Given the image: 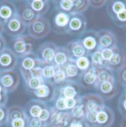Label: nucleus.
<instances>
[{
	"mask_svg": "<svg viewBox=\"0 0 126 127\" xmlns=\"http://www.w3.org/2000/svg\"><path fill=\"white\" fill-rule=\"evenodd\" d=\"M27 34L34 39H41L47 37L51 31V25L44 16H38L35 21L27 25Z\"/></svg>",
	"mask_w": 126,
	"mask_h": 127,
	"instance_id": "nucleus-1",
	"label": "nucleus"
},
{
	"mask_svg": "<svg viewBox=\"0 0 126 127\" xmlns=\"http://www.w3.org/2000/svg\"><path fill=\"white\" fill-rule=\"evenodd\" d=\"M42 65V62L35 53H32L29 55L19 59V70L20 75L24 79V81L30 78L32 72L37 67L41 66Z\"/></svg>",
	"mask_w": 126,
	"mask_h": 127,
	"instance_id": "nucleus-2",
	"label": "nucleus"
},
{
	"mask_svg": "<svg viewBox=\"0 0 126 127\" xmlns=\"http://www.w3.org/2000/svg\"><path fill=\"white\" fill-rule=\"evenodd\" d=\"M31 37L28 34H24L12 38L11 48L19 59L33 53V45Z\"/></svg>",
	"mask_w": 126,
	"mask_h": 127,
	"instance_id": "nucleus-3",
	"label": "nucleus"
},
{
	"mask_svg": "<svg viewBox=\"0 0 126 127\" xmlns=\"http://www.w3.org/2000/svg\"><path fill=\"white\" fill-rule=\"evenodd\" d=\"M87 31V19L83 14L72 13L67 28L66 34L73 36H80Z\"/></svg>",
	"mask_w": 126,
	"mask_h": 127,
	"instance_id": "nucleus-4",
	"label": "nucleus"
},
{
	"mask_svg": "<svg viewBox=\"0 0 126 127\" xmlns=\"http://www.w3.org/2000/svg\"><path fill=\"white\" fill-rule=\"evenodd\" d=\"M21 82L20 73L16 70L1 71L0 74V85L8 93H13Z\"/></svg>",
	"mask_w": 126,
	"mask_h": 127,
	"instance_id": "nucleus-5",
	"label": "nucleus"
},
{
	"mask_svg": "<svg viewBox=\"0 0 126 127\" xmlns=\"http://www.w3.org/2000/svg\"><path fill=\"white\" fill-rule=\"evenodd\" d=\"M27 25L22 19L19 14L12 17L4 25V32L12 38L19 37L25 34Z\"/></svg>",
	"mask_w": 126,
	"mask_h": 127,
	"instance_id": "nucleus-6",
	"label": "nucleus"
},
{
	"mask_svg": "<svg viewBox=\"0 0 126 127\" xmlns=\"http://www.w3.org/2000/svg\"><path fill=\"white\" fill-rule=\"evenodd\" d=\"M56 86L52 81L44 80L39 87L32 92L30 95L33 96L34 98L44 101L45 103H51L54 98L55 93Z\"/></svg>",
	"mask_w": 126,
	"mask_h": 127,
	"instance_id": "nucleus-7",
	"label": "nucleus"
},
{
	"mask_svg": "<svg viewBox=\"0 0 126 127\" xmlns=\"http://www.w3.org/2000/svg\"><path fill=\"white\" fill-rule=\"evenodd\" d=\"M80 103L84 105L86 112H98L105 106V100L97 93H86L80 97Z\"/></svg>",
	"mask_w": 126,
	"mask_h": 127,
	"instance_id": "nucleus-8",
	"label": "nucleus"
},
{
	"mask_svg": "<svg viewBox=\"0 0 126 127\" xmlns=\"http://www.w3.org/2000/svg\"><path fill=\"white\" fill-rule=\"evenodd\" d=\"M95 90L96 93L101 96L104 100H111L119 93V88L116 79L113 81L97 83Z\"/></svg>",
	"mask_w": 126,
	"mask_h": 127,
	"instance_id": "nucleus-9",
	"label": "nucleus"
},
{
	"mask_svg": "<svg viewBox=\"0 0 126 127\" xmlns=\"http://www.w3.org/2000/svg\"><path fill=\"white\" fill-rule=\"evenodd\" d=\"M58 47V45L53 42H44L38 47L35 53L44 64H52Z\"/></svg>",
	"mask_w": 126,
	"mask_h": 127,
	"instance_id": "nucleus-10",
	"label": "nucleus"
},
{
	"mask_svg": "<svg viewBox=\"0 0 126 127\" xmlns=\"http://www.w3.org/2000/svg\"><path fill=\"white\" fill-rule=\"evenodd\" d=\"M55 91L64 98H80L81 86L78 82L66 81L60 86L56 87Z\"/></svg>",
	"mask_w": 126,
	"mask_h": 127,
	"instance_id": "nucleus-11",
	"label": "nucleus"
},
{
	"mask_svg": "<svg viewBox=\"0 0 126 127\" xmlns=\"http://www.w3.org/2000/svg\"><path fill=\"white\" fill-rule=\"evenodd\" d=\"M19 64V58L10 48H4L0 52V69L10 71L16 69Z\"/></svg>",
	"mask_w": 126,
	"mask_h": 127,
	"instance_id": "nucleus-12",
	"label": "nucleus"
},
{
	"mask_svg": "<svg viewBox=\"0 0 126 127\" xmlns=\"http://www.w3.org/2000/svg\"><path fill=\"white\" fill-rule=\"evenodd\" d=\"M50 106V105H49ZM50 118L48 122L53 127H68L72 118L69 111H58L50 106Z\"/></svg>",
	"mask_w": 126,
	"mask_h": 127,
	"instance_id": "nucleus-13",
	"label": "nucleus"
},
{
	"mask_svg": "<svg viewBox=\"0 0 126 127\" xmlns=\"http://www.w3.org/2000/svg\"><path fill=\"white\" fill-rule=\"evenodd\" d=\"M99 50L114 49L117 46V38L111 30L103 28L97 31Z\"/></svg>",
	"mask_w": 126,
	"mask_h": 127,
	"instance_id": "nucleus-14",
	"label": "nucleus"
},
{
	"mask_svg": "<svg viewBox=\"0 0 126 127\" xmlns=\"http://www.w3.org/2000/svg\"><path fill=\"white\" fill-rule=\"evenodd\" d=\"M79 38L80 39L83 47H85L89 55L99 50L97 31L95 30L86 31L80 36Z\"/></svg>",
	"mask_w": 126,
	"mask_h": 127,
	"instance_id": "nucleus-15",
	"label": "nucleus"
},
{
	"mask_svg": "<svg viewBox=\"0 0 126 127\" xmlns=\"http://www.w3.org/2000/svg\"><path fill=\"white\" fill-rule=\"evenodd\" d=\"M126 64V54L124 50L117 46L114 48V53L111 59L105 62V67L111 69L113 72H117Z\"/></svg>",
	"mask_w": 126,
	"mask_h": 127,
	"instance_id": "nucleus-16",
	"label": "nucleus"
},
{
	"mask_svg": "<svg viewBox=\"0 0 126 127\" xmlns=\"http://www.w3.org/2000/svg\"><path fill=\"white\" fill-rule=\"evenodd\" d=\"M70 14L62 11H56L52 17L54 32L58 34H66Z\"/></svg>",
	"mask_w": 126,
	"mask_h": 127,
	"instance_id": "nucleus-17",
	"label": "nucleus"
},
{
	"mask_svg": "<svg viewBox=\"0 0 126 127\" xmlns=\"http://www.w3.org/2000/svg\"><path fill=\"white\" fill-rule=\"evenodd\" d=\"M18 14L16 4L11 1H0V22L4 25Z\"/></svg>",
	"mask_w": 126,
	"mask_h": 127,
	"instance_id": "nucleus-18",
	"label": "nucleus"
},
{
	"mask_svg": "<svg viewBox=\"0 0 126 127\" xmlns=\"http://www.w3.org/2000/svg\"><path fill=\"white\" fill-rule=\"evenodd\" d=\"M114 121V112L107 106L97 113V127H111Z\"/></svg>",
	"mask_w": 126,
	"mask_h": 127,
	"instance_id": "nucleus-19",
	"label": "nucleus"
},
{
	"mask_svg": "<svg viewBox=\"0 0 126 127\" xmlns=\"http://www.w3.org/2000/svg\"><path fill=\"white\" fill-rule=\"evenodd\" d=\"M98 68L92 66L89 69L82 73L79 84L81 87L87 90H95L97 82Z\"/></svg>",
	"mask_w": 126,
	"mask_h": 127,
	"instance_id": "nucleus-20",
	"label": "nucleus"
},
{
	"mask_svg": "<svg viewBox=\"0 0 126 127\" xmlns=\"http://www.w3.org/2000/svg\"><path fill=\"white\" fill-rule=\"evenodd\" d=\"M65 47L68 50L72 61H75L80 57L89 55L79 38L69 41Z\"/></svg>",
	"mask_w": 126,
	"mask_h": 127,
	"instance_id": "nucleus-21",
	"label": "nucleus"
},
{
	"mask_svg": "<svg viewBox=\"0 0 126 127\" xmlns=\"http://www.w3.org/2000/svg\"><path fill=\"white\" fill-rule=\"evenodd\" d=\"M49 106L47 103L32 98L27 102L25 107V112L27 118H38L41 111Z\"/></svg>",
	"mask_w": 126,
	"mask_h": 127,
	"instance_id": "nucleus-22",
	"label": "nucleus"
},
{
	"mask_svg": "<svg viewBox=\"0 0 126 127\" xmlns=\"http://www.w3.org/2000/svg\"><path fill=\"white\" fill-rule=\"evenodd\" d=\"M25 2L38 16L46 15L50 8V2L46 0H32Z\"/></svg>",
	"mask_w": 126,
	"mask_h": 127,
	"instance_id": "nucleus-23",
	"label": "nucleus"
},
{
	"mask_svg": "<svg viewBox=\"0 0 126 127\" xmlns=\"http://www.w3.org/2000/svg\"><path fill=\"white\" fill-rule=\"evenodd\" d=\"M71 61L72 60L66 47L65 46H58L52 64L57 67H63Z\"/></svg>",
	"mask_w": 126,
	"mask_h": 127,
	"instance_id": "nucleus-24",
	"label": "nucleus"
},
{
	"mask_svg": "<svg viewBox=\"0 0 126 127\" xmlns=\"http://www.w3.org/2000/svg\"><path fill=\"white\" fill-rule=\"evenodd\" d=\"M17 8L18 14L27 25L30 24L38 17V16L27 4L25 1L21 4Z\"/></svg>",
	"mask_w": 126,
	"mask_h": 127,
	"instance_id": "nucleus-25",
	"label": "nucleus"
},
{
	"mask_svg": "<svg viewBox=\"0 0 126 127\" xmlns=\"http://www.w3.org/2000/svg\"><path fill=\"white\" fill-rule=\"evenodd\" d=\"M62 68L65 72L66 81H75V82L79 83L80 77L82 75V72L77 67L74 61L69 62Z\"/></svg>",
	"mask_w": 126,
	"mask_h": 127,
	"instance_id": "nucleus-26",
	"label": "nucleus"
},
{
	"mask_svg": "<svg viewBox=\"0 0 126 127\" xmlns=\"http://www.w3.org/2000/svg\"><path fill=\"white\" fill-rule=\"evenodd\" d=\"M18 118H27L25 109L19 105H13L8 108V121Z\"/></svg>",
	"mask_w": 126,
	"mask_h": 127,
	"instance_id": "nucleus-27",
	"label": "nucleus"
},
{
	"mask_svg": "<svg viewBox=\"0 0 126 127\" xmlns=\"http://www.w3.org/2000/svg\"><path fill=\"white\" fill-rule=\"evenodd\" d=\"M53 4L56 11H62L69 14L72 13L73 8V0L53 1Z\"/></svg>",
	"mask_w": 126,
	"mask_h": 127,
	"instance_id": "nucleus-28",
	"label": "nucleus"
},
{
	"mask_svg": "<svg viewBox=\"0 0 126 127\" xmlns=\"http://www.w3.org/2000/svg\"><path fill=\"white\" fill-rule=\"evenodd\" d=\"M44 80V78L40 77H32L27 81H25V87L27 93L30 95L32 92H34L39 87Z\"/></svg>",
	"mask_w": 126,
	"mask_h": 127,
	"instance_id": "nucleus-29",
	"label": "nucleus"
},
{
	"mask_svg": "<svg viewBox=\"0 0 126 127\" xmlns=\"http://www.w3.org/2000/svg\"><path fill=\"white\" fill-rule=\"evenodd\" d=\"M115 80V77L114 75V72L108 69L107 67H100L98 68V75H97V82H105L108 81H113Z\"/></svg>",
	"mask_w": 126,
	"mask_h": 127,
	"instance_id": "nucleus-30",
	"label": "nucleus"
},
{
	"mask_svg": "<svg viewBox=\"0 0 126 127\" xmlns=\"http://www.w3.org/2000/svg\"><path fill=\"white\" fill-rule=\"evenodd\" d=\"M90 7V1L85 0H73V8L72 13H81L88 10ZM71 13V14H72Z\"/></svg>",
	"mask_w": 126,
	"mask_h": 127,
	"instance_id": "nucleus-31",
	"label": "nucleus"
},
{
	"mask_svg": "<svg viewBox=\"0 0 126 127\" xmlns=\"http://www.w3.org/2000/svg\"><path fill=\"white\" fill-rule=\"evenodd\" d=\"M69 113L73 119L77 120H83L85 119V116L86 114V109L83 104L80 102L77 104L72 109L69 111Z\"/></svg>",
	"mask_w": 126,
	"mask_h": 127,
	"instance_id": "nucleus-32",
	"label": "nucleus"
},
{
	"mask_svg": "<svg viewBox=\"0 0 126 127\" xmlns=\"http://www.w3.org/2000/svg\"><path fill=\"white\" fill-rule=\"evenodd\" d=\"M110 18L116 26L121 28H126V7Z\"/></svg>",
	"mask_w": 126,
	"mask_h": 127,
	"instance_id": "nucleus-33",
	"label": "nucleus"
},
{
	"mask_svg": "<svg viewBox=\"0 0 126 127\" xmlns=\"http://www.w3.org/2000/svg\"><path fill=\"white\" fill-rule=\"evenodd\" d=\"M76 64L77 67L79 69V70L83 73L88 69H89L92 67V64H91V60L89 58V55L80 57L75 61H74Z\"/></svg>",
	"mask_w": 126,
	"mask_h": 127,
	"instance_id": "nucleus-34",
	"label": "nucleus"
},
{
	"mask_svg": "<svg viewBox=\"0 0 126 127\" xmlns=\"http://www.w3.org/2000/svg\"><path fill=\"white\" fill-rule=\"evenodd\" d=\"M89 58L91 60L92 66L96 68L105 66V61L103 60L100 50H97V51L89 54Z\"/></svg>",
	"mask_w": 126,
	"mask_h": 127,
	"instance_id": "nucleus-35",
	"label": "nucleus"
},
{
	"mask_svg": "<svg viewBox=\"0 0 126 127\" xmlns=\"http://www.w3.org/2000/svg\"><path fill=\"white\" fill-rule=\"evenodd\" d=\"M66 81V74H65L63 69L62 67L56 66L52 81L56 87H58V86L61 85Z\"/></svg>",
	"mask_w": 126,
	"mask_h": 127,
	"instance_id": "nucleus-36",
	"label": "nucleus"
},
{
	"mask_svg": "<svg viewBox=\"0 0 126 127\" xmlns=\"http://www.w3.org/2000/svg\"><path fill=\"white\" fill-rule=\"evenodd\" d=\"M56 66L53 64H44L41 68V76L44 80L52 81Z\"/></svg>",
	"mask_w": 126,
	"mask_h": 127,
	"instance_id": "nucleus-37",
	"label": "nucleus"
},
{
	"mask_svg": "<svg viewBox=\"0 0 126 127\" xmlns=\"http://www.w3.org/2000/svg\"><path fill=\"white\" fill-rule=\"evenodd\" d=\"M117 109L120 115L126 118V93L123 92L121 95H120L117 103Z\"/></svg>",
	"mask_w": 126,
	"mask_h": 127,
	"instance_id": "nucleus-38",
	"label": "nucleus"
},
{
	"mask_svg": "<svg viewBox=\"0 0 126 127\" xmlns=\"http://www.w3.org/2000/svg\"><path fill=\"white\" fill-rule=\"evenodd\" d=\"M7 127H29V121L27 118H18L7 121Z\"/></svg>",
	"mask_w": 126,
	"mask_h": 127,
	"instance_id": "nucleus-39",
	"label": "nucleus"
},
{
	"mask_svg": "<svg viewBox=\"0 0 126 127\" xmlns=\"http://www.w3.org/2000/svg\"><path fill=\"white\" fill-rule=\"evenodd\" d=\"M97 113L94 112H86L84 121L89 127H97Z\"/></svg>",
	"mask_w": 126,
	"mask_h": 127,
	"instance_id": "nucleus-40",
	"label": "nucleus"
},
{
	"mask_svg": "<svg viewBox=\"0 0 126 127\" xmlns=\"http://www.w3.org/2000/svg\"><path fill=\"white\" fill-rule=\"evenodd\" d=\"M8 121V107L7 105H0V127L6 125Z\"/></svg>",
	"mask_w": 126,
	"mask_h": 127,
	"instance_id": "nucleus-41",
	"label": "nucleus"
},
{
	"mask_svg": "<svg viewBox=\"0 0 126 127\" xmlns=\"http://www.w3.org/2000/svg\"><path fill=\"white\" fill-rule=\"evenodd\" d=\"M117 75L118 82L123 87H125L126 85V64L117 72Z\"/></svg>",
	"mask_w": 126,
	"mask_h": 127,
	"instance_id": "nucleus-42",
	"label": "nucleus"
},
{
	"mask_svg": "<svg viewBox=\"0 0 126 127\" xmlns=\"http://www.w3.org/2000/svg\"><path fill=\"white\" fill-rule=\"evenodd\" d=\"M80 102V98H65V106H66V110L70 111Z\"/></svg>",
	"mask_w": 126,
	"mask_h": 127,
	"instance_id": "nucleus-43",
	"label": "nucleus"
},
{
	"mask_svg": "<svg viewBox=\"0 0 126 127\" xmlns=\"http://www.w3.org/2000/svg\"><path fill=\"white\" fill-rule=\"evenodd\" d=\"M38 118L44 123H48L49 121H50V106L43 109L41 111V112L40 113L39 116H38Z\"/></svg>",
	"mask_w": 126,
	"mask_h": 127,
	"instance_id": "nucleus-44",
	"label": "nucleus"
},
{
	"mask_svg": "<svg viewBox=\"0 0 126 127\" xmlns=\"http://www.w3.org/2000/svg\"><path fill=\"white\" fill-rule=\"evenodd\" d=\"M29 127H44L46 123L42 122L38 118H28Z\"/></svg>",
	"mask_w": 126,
	"mask_h": 127,
	"instance_id": "nucleus-45",
	"label": "nucleus"
},
{
	"mask_svg": "<svg viewBox=\"0 0 126 127\" xmlns=\"http://www.w3.org/2000/svg\"><path fill=\"white\" fill-rule=\"evenodd\" d=\"M100 50H101V54H102V56L105 62H108L113 56L114 49H102Z\"/></svg>",
	"mask_w": 126,
	"mask_h": 127,
	"instance_id": "nucleus-46",
	"label": "nucleus"
},
{
	"mask_svg": "<svg viewBox=\"0 0 126 127\" xmlns=\"http://www.w3.org/2000/svg\"><path fill=\"white\" fill-rule=\"evenodd\" d=\"M68 127H89L87 124L83 120H77L73 119L71 121Z\"/></svg>",
	"mask_w": 126,
	"mask_h": 127,
	"instance_id": "nucleus-47",
	"label": "nucleus"
},
{
	"mask_svg": "<svg viewBox=\"0 0 126 127\" xmlns=\"http://www.w3.org/2000/svg\"><path fill=\"white\" fill-rule=\"evenodd\" d=\"M90 1V7L95 9H99V8H102L103 7H105L107 4L108 1L105 0H100V1Z\"/></svg>",
	"mask_w": 126,
	"mask_h": 127,
	"instance_id": "nucleus-48",
	"label": "nucleus"
},
{
	"mask_svg": "<svg viewBox=\"0 0 126 127\" xmlns=\"http://www.w3.org/2000/svg\"><path fill=\"white\" fill-rule=\"evenodd\" d=\"M8 93L3 89L0 93V105H7L8 100Z\"/></svg>",
	"mask_w": 126,
	"mask_h": 127,
	"instance_id": "nucleus-49",
	"label": "nucleus"
},
{
	"mask_svg": "<svg viewBox=\"0 0 126 127\" xmlns=\"http://www.w3.org/2000/svg\"><path fill=\"white\" fill-rule=\"evenodd\" d=\"M6 45H7L6 38L2 34H0V52L2 51L4 48H6Z\"/></svg>",
	"mask_w": 126,
	"mask_h": 127,
	"instance_id": "nucleus-50",
	"label": "nucleus"
},
{
	"mask_svg": "<svg viewBox=\"0 0 126 127\" xmlns=\"http://www.w3.org/2000/svg\"><path fill=\"white\" fill-rule=\"evenodd\" d=\"M120 127H126V118H123L120 122Z\"/></svg>",
	"mask_w": 126,
	"mask_h": 127,
	"instance_id": "nucleus-51",
	"label": "nucleus"
},
{
	"mask_svg": "<svg viewBox=\"0 0 126 127\" xmlns=\"http://www.w3.org/2000/svg\"><path fill=\"white\" fill-rule=\"evenodd\" d=\"M4 32V24L0 22V34H2Z\"/></svg>",
	"mask_w": 126,
	"mask_h": 127,
	"instance_id": "nucleus-52",
	"label": "nucleus"
},
{
	"mask_svg": "<svg viewBox=\"0 0 126 127\" xmlns=\"http://www.w3.org/2000/svg\"><path fill=\"white\" fill-rule=\"evenodd\" d=\"M44 127H52L51 125H50L48 123H46V124H45V126Z\"/></svg>",
	"mask_w": 126,
	"mask_h": 127,
	"instance_id": "nucleus-53",
	"label": "nucleus"
},
{
	"mask_svg": "<svg viewBox=\"0 0 126 127\" xmlns=\"http://www.w3.org/2000/svg\"><path fill=\"white\" fill-rule=\"evenodd\" d=\"M2 90H3V88H2V87H1V86L0 85V93H1Z\"/></svg>",
	"mask_w": 126,
	"mask_h": 127,
	"instance_id": "nucleus-54",
	"label": "nucleus"
},
{
	"mask_svg": "<svg viewBox=\"0 0 126 127\" xmlns=\"http://www.w3.org/2000/svg\"><path fill=\"white\" fill-rule=\"evenodd\" d=\"M123 89H124V92H126V85L125 87H123Z\"/></svg>",
	"mask_w": 126,
	"mask_h": 127,
	"instance_id": "nucleus-55",
	"label": "nucleus"
},
{
	"mask_svg": "<svg viewBox=\"0 0 126 127\" xmlns=\"http://www.w3.org/2000/svg\"><path fill=\"white\" fill-rule=\"evenodd\" d=\"M1 70L0 69V74H1Z\"/></svg>",
	"mask_w": 126,
	"mask_h": 127,
	"instance_id": "nucleus-56",
	"label": "nucleus"
},
{
	"mask_svg": "<svg viewBox=\"0 0 126 127\" xmlns=\"http://www.w3.org/2000/svg\"></svg>",
	"mask_w": 126,
	"mask_h": 127,
	"instance_id": "nucleus-57",
	"label": "nucleus"
}]
</instances>
